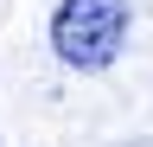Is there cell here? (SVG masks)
I'll list each match as a JSON object with an SVG mask.
<instances>
[{
	"mask_svg": "<svg viewBox=\"0 0 153 147\" xmlns=\"http://www.w3.org/2000/svg\"><path fill=\"white\" fill-rule=\"evenodd\" d=\"M134 32V7L128 0H57L51 7V58L70 64V70H108L115 58H121Z\"/></svg>",
	"mask_w": 153,
	"mask_h": 147,
	"instance_id": "cell-1",
	"label": "cell"
},
{
	"mask_svg": "<svg viewBox=\"0 0 153 147\" xmlns=\"http://www.w3.org/2000/svg\"><path fill=\"white\" fill-rule=\"evenodd\" d=\"M121 147H153V134H134V141H121Z\"/></svg>",
	"mask_w": 153,
	"mask_h": 147,
	"instance_id": "cell-2",
	"label": "cell"
}]
</instances>
